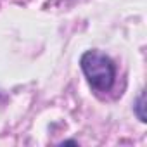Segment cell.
Segmentation results:
<instances>
[{
	"instance_id": "2",
	"label": "cell",
	"mask_w": 147,
	"mask_h": 147,
	"mask_svg": "<svg viewBox=\"0 0 147 147\" xmlns=\"http://www.w3.org/2000/svg\"><path fill=\"white\" fill-rule=\"evenodd\" d=\"M133 113H135V116H137L142 123L147 121V114H145V94H144V92H140V94L137 95L135 104H133Z\"/></svg>"
},
{
	"instance_id": "1",
	"label": "cell",
	"mask_w": 147,
	"mask_h": 147,
	"mask_svg": "<svg viewBox=\"0 0 147 147\" xmlns=\"http://www.w3.org/2000/svg\"><path fill=\"white\" fill-rule=\"evenodd\" d=\"M82 71L95 92H109L116 80V66L109 55L99 50H87L80 59Z\"/></svg>"
}]
</instances>
